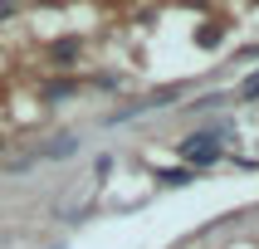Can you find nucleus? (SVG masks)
I'll return each mask as SVG.
<instances>
[{
	"label": "nucleus",
	"mask_w": 259,
	"mask_h": 249,
	"mask_svg": "<svg viewBox=\"0 0 259 249\" xmlns=\"http://www.w3.org/2000/svg\"><path fill=\"white\" fill-rule=\"evenodd\" d=\"M196 44H201V49H215L220 44V25H201L196 29Z\"/></svg>",
	"instance_id": "7ed1b4c3"
},
{
	"label": "nucleus",
	"mask_w": 259,
	"mask_h": 249,
	"mask_svg": "<svg viewBox=\"0 0 259 249\" xmlns=\"http://www.w3.org/2000/svg\"><path fill=\"white\" fill-rule=\"evenodd\" d=\"M230 127H205V132H191L186 142H181V161H191L196 171L201 166H215L220 157H225V146H220V137H225Z\"/></svg>",
	"instance_id": "f257e3e1"
},
{
	"label": "nucleus",
	"mask_w": 259,
	"mask_h": 249,
	"mask_svg": "<svg viewBox=\"0 0 259 249\" xmlns=\"http://www.w3.org/2000/svg\"><path fill=\"white\" fill-rule=\"evenodd\" d=\"M0 146H5V137H0Z\"/></svg>",
	"instance_id": "0eeeda50"
},
{
	"label": "nucleus",
	"mask_w": 259,
	"mask_h": 249,
	"mask_svg": "<svg viewBox=\"0 0 259 249\" xmlns=\"http://www.w3.org/2000/svg\"><path fill=\"white\" fill-rule=\"evenodd\" d=\"M15 15V0H0V20H10Z\"/></svg>",
	"instance_id": "423d86ee"
},
{
	"label": "nucleus",
	"mask_w": 259,
	"mask_h": 249,
	"mask_svg": "<svg viewBox=\"0 0 259 249\" xmlns=\"http://www.w3.org/2000/svg\"><path fill=\"white\" fill-rule=\"evenodd\" d=\"M157 181L161 186H186V181H196L191 171H157Z\"/></svg>",
	"instance_id": "20e7f679"
},
{
	"label": "nucleus",
	"mask_w": 259,
	"mask_h": 249,
	"mask_svg": "<svg viewBox=\"0 0 259 249\" xmlns=\"http://www.w3.org/2000/svg\"><path fill=\"white\" fill-rule=\"evenodd\" d=\"M73 88H78V83H49V88H44V98H69Z\"/></svg>",
	"instance_id": "39448f33"
},
{
	"label": "nucleus",
	"mask_w": 259,
	"mask_h": 249,
	"mask_svg": "<svg viewBox=\"0 0 259 249\" xmlns=\"http://www.w3.org/2000/svg\"><path fill=\"white\" fill-rule=\"evenodd\" d=\"M78 54H83V39H78V34H69V39H54V44H49V64H54V69H69Z\"/></svg>",
	"instance_id": "f03ea898"
}]
</instances>
